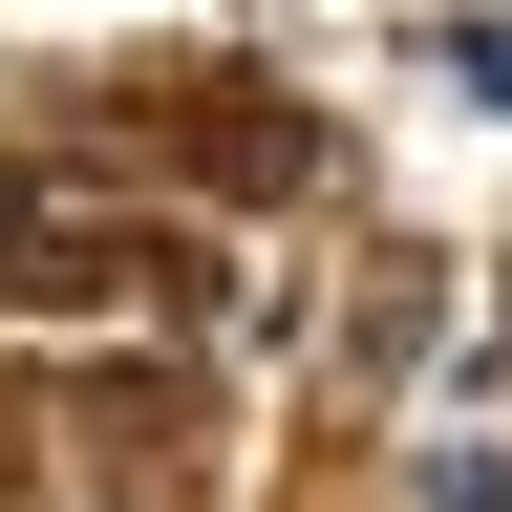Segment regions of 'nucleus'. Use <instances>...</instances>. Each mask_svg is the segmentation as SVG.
<instances>
[{
	"mask_svg": "<svg viewBox=\"0 0 512 512\" xmlns=\"http://www.w3.org/2000/svg\"><path fill=\"white\" fill-rule=\"evenodd\" d=\"M86 427H107V491H192V384H86Z\"/></svg>",
	"mask_w": 512,
	"mask_h": 512,
	"instance_id": "nucleus-1",
	"label": "nucleus"
}]
</instances>
